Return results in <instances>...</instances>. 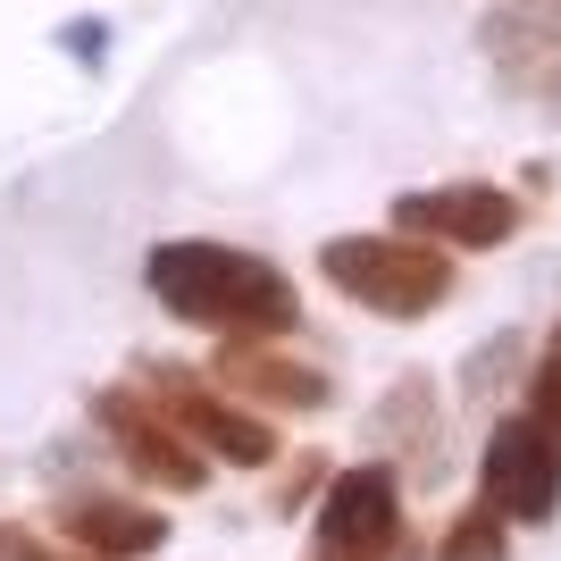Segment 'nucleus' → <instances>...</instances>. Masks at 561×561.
Listing matches in <instances>:
<instances>
[{
  "label": "nucleus",
  "mask_w": 561,
  "mask_h": 561,
  "mask_svg": "<svg viewBox=\"0 0 561 561\" xmlns=\"http://www.w3.org/2000/svg\"><path fill=\"white\" fill-rule=\"evenodd\" d=\"M142 277H151L160 310H176V319H193V328L285 335L294 319H302L285 268H268L260 252H234V243H160Z\"/></svg>",
  "instance_id": "obj_1"
},
{
  "label": "nucleus",
  "mask_w": 561,
  "mask_h": 561,
  "mask_svg": "<svg viewBox=\"0 0 561 561\" xmlns=\"http://www.w3.org/2000/svg\"><path fill=\"white\" fill-rule=\"evenodd\" d=\"M335 294H352L377 319H427L453 302V260L420 234H335L319 252Z\"/></svg>",
  "instance_id": "obj_2"
},
{
  "label": "nucleus",
  "mask_w": 561,
  "mask_h": 561,
  "mask_svg": "<svg viewBox=\"0 0 561 561\" xmlns=\"http://www.w3.org/2000/svg\"><path fill=\"white\" fill-rule=\"evenodd\" d=\"M519 218H528V202H512L503 185H478V176L427 185V193H402L394 202V234H420L436 252H494V243L519 234Z\"/></svg>",
  "instance_id": "obj_3"
},
{
  "label": "nucleus",
  "mask_w": 561,
  "mask_h": 561,
  "mask_svg": "<svg viewBox=\"0 0 561 561\" xmlns=\"http://www.w3.org/2000/svg\"><path fill=\"white\" fill-rule=\"evenodd\" d=\"M319 561H402V486L386 461L344 469L319 503Z\"/></svg>",
  "instance_id": "obj_4"
},
{
  "label": "nucleus",
  "mask_w": 561,
  "mask_h": 561,
  "mask_svg": "<svg viewBox=\"0 0 561 561\" xmlns=\"http://www.w3.org/2000/svg\"><path fill=\"white\" fill-rule=\"evenodd\" d=\"M478 503L503 512L512 528H537V519L561 512V445L545 436L537 420H503L486 436V469H478Z\"/></svg>",
  "instance_id": "obj_5"
},
{
  "label": "nucleus",
  "mask_w": 561,
  "mask_h": 561,
  "mask_svg": "<svg viewBox=\"0 0 561 561\" xmlns=\"http://www.w3.org/2000/svg\"><path fill=\"white\" fill-rule=\"evenodd\" d=\"M151 386H160V411L176 420L185 445H210L218 461H234V469L277 461V427L260 420V411H234L218 386H202V377H185V369H151Z\"/></svg>",
  "instance_id": "obj_6"
},
{
  "label": "nucleus",
  "mask_w": 561,
  "mask_h": 561,
  "mask_svg": "<svg viewBox=\"0 0 561 561\" xmlns=\"http://www.w3.org/2000/svg\"><path fill=\"white\" fill-rule=\"evenodd\" d=\"M93 420L110 427V445L126 453V461L151 478V486H176V494H193L210 469H202V453L176 436V420H168L160 402H142V394H126V386H110V394H93Z\"/></svg>",
  "instance_id": "obj_7"
},
{
  "label": "nucleus",
  "mask_w": 561,
  "mask_h": 561,
  "mask_svg": "<svg viewBox=\"0 0 561 561\" xmlns=\"http://www.w3.org/2000/svg\"><path fill=\"white\" fill-rule=\"evenodd\" d=\"M218 386H234V394L252 402H277V411H328V369H310V360H285L277 344H252V335H234L227 352H218Z\"/></svg>",
  "instance_id": "obj_8"
},
{
  "label": "nucleus",
  "mask_w": 561,
  "mask_h": 561,
  "mask_svg": "<svg viewBox=\"0 0 561 561\" xmlns=\"http://www.w3.org/2000/svg\"><path fill=\"white\" fill-rule=\"evenodd\" d=\"M478 43H486L494 68H528L537 84L561 76V0H503L486 25H478Z\"/></svg>",
  "instance_id": "obj_9"
},
{
  "label": "nucleus",
  "mask_w": 561,
  "mask_h": 561,
  "mask_svg": "<svg viewBox=\"0 0 561 561\" xmlns=\"http://www.w3.org/2000/svg\"><path fill=\"white\" fill-rule=\"evenodd\" d=\"M68 537L101 561H142L168 545V519L142 512V503H117V494H93V503H76L68 512Z\"/></svg>",
  "instance_id": "obj_10"
},
{
  "label": "nucleus",
  "mask_w": 561,
  "mask_h": 561,
  "mask_svg": "<svg viewBox=\"0 0 561 561\" xmlns=\"http://www.w3.org/2000/svg\"><path fill=\"white\" fill-rule=\"evenodd\" d=\"M503 528H512V519L478 503V512H461V519H453V528H445V545H436V561H512V537H503Z\"/></svg>",
  "instance_id": "obj_11"
},
{
  "label": "nucleus",
  "mask_w": 561,
  "mask_h": 561,
  "mask_svg": "<svg viewBox=\"0 0 561 561\" xmlns=\"http://www.w3.org/2000/svg\"><path fill=\"white\" fill-rule=\"evenodd\" d=\"M519 420H537L545 436L561 445V319H553V335H545L537 369H528V411H519Z\"/></svg>",
  "instance_id": "obj_12"
},
{
  "label": "nucleus",
  "mask_w": 561,
  "mask_h": 561,
  "mask_svg": "<svg viewBox=\"0 0 561 561\" xmlns=\"http://www.w3.org/2000/svg\"><path fill=\"white\" fill-rule=\"evenodd\" d=\"M43 561H84V553H59V545H43ZM101 561V553H93Z\"/></svg>",
  "instance_id": "obj_13"
},
{
  "label": "nucleus",
  "mask_w": 561,
  "mask_h": 561,
  "mask_svg": "<svg viewBox=\"0 0 561 561\" xmlns=\"http://www.w3.org/2000/svg\"><path fill=\"white\" fill-rule=\"evenodd\" d=\"M545 93H553V110H561V76H553V84H545Z\"/></svg>",
  "instance_id": "obj_14"
}]
</instances>
